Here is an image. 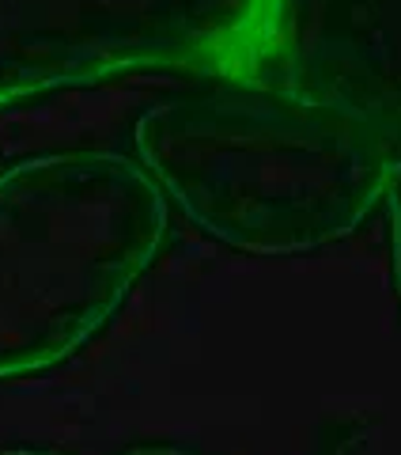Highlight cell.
<instances>
[{
  "mask_svg": "<svg viewBox=\"0 0 401 455\" xmlns=\"http://www.w3.org/2000/svg\"><path fill=\"white\" fill-rule=\"evenodd\" d=\"M386 224H390V266H394V289L401 300V156L394 164L390 187H386Z\"/></svg>",
  "mask_w": 401,
  "mask_h": 455,
  "instance_id": "cell-5",
  "label": "cell"
},
{
  "mask_svg": "<svg viewBox=\"0 0 401 455\" xmlns=\"http://www.w3.org/2000/svg\"><path fill=\"white\" fill-rule=\"evenodd\" d=\"M329 455H401L382 440L379 429H360V433H349L341 444L329 448Z\"/></svg>",
  "mask_w": 401,
  "mask_h": 455,
  "instance_id": "cell-6",
  "label": "cell"
},
{
  "mask_svg": "<svg viewBox=\"0 0 401 455\" xmlns=\"http://www.w3.org/2000/svg\"><path fill=\"white\" fill-rule=\"evenodd\" d=\"M265 0H0V107L152 68L247 73Z\"/></svg>",
  "mask_w": 401,
  "mask_h": 455,
  "instance_id": "cell-3",
  "label": "cell"
},
{
  "mask_svg": "<svg viewBox=\"0 0 401 455\" xmlns=\"http://www.w3.org/2000/svg\"><path fill=\"white\" fill-rule=\"evenodd\" d=\"M133 160L163 202L216 243L288 259L371 220L394 175V145L352 114L242 76L140 110Z\"/></svg>",
  "mask_w": 401,
  "mask_h": 455,
  "instance_id": "cell-1",
  "label": "cell"
},
{
  "mask_svg": "<svg viewBox=\"0 0 401 455\" xmlns=\"http://www.w3.org/2000/svg\"><path fill=\"white\" fill-rule=\"evenodd\" d=\"M0 455H53V451H38V448H0Z\"/></svg>",
  "mask_w": 401,
  "mask_h": 455,
  "instance_id": "cell-8",
  "label": "cell"
},
{
  "mask_svg": "<svg viewBox=\"0 0 401 455\" xmlns=\"http://www.w3.org/2000/svg\"><path fill=\"white\" fill-rule=\"evenodd\" d=\"M122 455H208V451H197V448H182V444H140V448H129Z\"/></svg>",
  "mask_w": 401,
  "mask_h": 455,
  "instance_id": "cell-7",
  "label": "cell"
},
{
  "mask_svg": "<svg viewBox=\"0 0 401 455\" xmlns=\"http://www.w3.org/2000/svg\"><path fill=\"white\" fill-rule=\"evenodd\" d=\"M170 205L133 156L42 152L0 171V379L68 361L160 259Z\"/></svg>",
  "mask_w": 401,
  "mask_h": 455,
  "instance_id": "cell-2",
  "label": "cell"
},
{
  "mask_svg": "<svg viewBox=\"0 0 401 455\" xmlns=\"http://www.w3.org/2000/svg\"><path fill=\"white\" fill-rule=\"evenodd\" d=\"M242 76L269 80L401 140V0H265Z\"/></svg>",
  "mask_w": 401,
  "mask_h": 455,
  "instance_id": "cell-4",
  "label": "cell"
}]
</instances>
